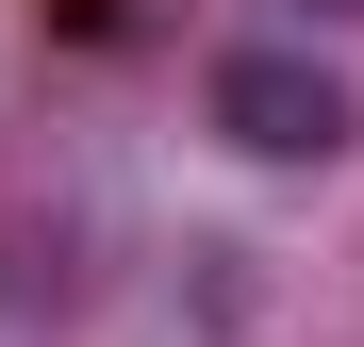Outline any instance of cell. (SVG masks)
I'll return each instance as SVG.
<instances>
[{
  "label": "cell",
  "mask_w": 364,
  "mask_h": 347,
  "mask_svg": "<svg viewBox=\"0 0 364 347\" xmlns=\"http://www.w3.org/2000/svg\"><path fill=\"white\" fill-rule=\"evenodd\" d=\"M215 133L249 149V165H331L348 133H364V99L315 67V33H249V50H215Z\"/></svg>",
  "instance_id": "obj_1"
},
{
  "label": "cell",
  "mask_w": 364,
  "mask_h": 347,
  "mask_svg": "<svg viewBox=\"0 0 364 347\" xmlns=\"http://www.w3.org/2000/svg\"><path fill=\"white\" fill-rule=\"evenodd\" d=\"M282 17H364V0H282Z\"/></svg>",
  "instance_id": "obj_2"
}]
</instances>
